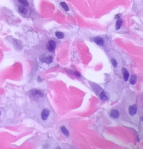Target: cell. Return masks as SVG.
<instances>
[{
  "instance_id": "obj_4",
  "label": "cell",
  "mask_w": 143,
  "mask_h": 149,
  "mask_svg": "<svg viewBox=\"0 0 143 149\" xmlns=\"http://www.w3.org/2000/svg\"><path fill=\"white\" fill-rule=\"evenodd\" d=\"M137 111V107L135 105H131L128 108V112L131 116H134L136 113Z\"/></svg>"
},
{
  "instance_id": "obj_17",
  "label": "cell",
  "mask_w": 143,
  "mask_h": 149,
  "mask_svg": "<svg viewBox=\"0 0 143 149\" xmlns=\"http://www.w3.org/2000/svg\"><path fill=\"white\" fill-rule=\"evenodd\" d=\"M111 63H112V64H113V67H115V68H116V67H117V63L116 60L115 59H111Z\"/></svg>"
},
{
  "instance_id": "obj_19",
  "label": "cell",
  "mask_w": 143,
  "mask_h": 149,
  "mask_svg": "<svg viewBox=\"0 0 143 149\" xmlns=\"http://www.w3.org/2000/svg\"><path fill=\"white\" fill-rule=\"evenodd\" d=\"M0 114H1V111H0Z\"/></svg>"
},
{
  "instance_id": "obj_5",
  "label": "cell",
  "mask_w": 143,
  "mask_h": 149,
  "mask_svg": "<svg viewBox=\"0 0 143 149\" xmlns=\"http://www.w3.org/2000/svg\"><path fill=\"white\" fill-rule=\"evenodd\" d=\"M40 60L41 61H43V62L46 63V64H49L50 63L53 62V57L49 56V57H46L41 58Z\"/></svg>"
},
{
  "instance_id": "obj_13",
  "label": "cell",
  "mask_w": 143,
  "mask_h": 149,
  "mask_svg": "<svg viewBox=\"0 0 143 149\" xmlns=\"http://www.w3.org/2000/svg\"><path fill=\"white\" fill-rule=\"evenodd\" d=\"M60 5L61 6V7H63V8L66 11H68L69 10V8L67 5V3L66 2H61L60 3Z\"/></svg>"
},
{
  "instance_id": "obj_10",
  "label": "cell",
  "mask_w": 143,
  "mask_h": 149,
  "mask_svg": "<svg viewBox=\"0 0 143 149\" xmlns=\"http://www.w3.org/2000/svg\"><path fill=\"white\" fill-rule=\"evenodd\" d=\"M19 10L21 13L23 14H27V9L24 6H22V5H20L19 6Z\"/></svg>"
},
{
  "instance_id": "obj_7",
  "label": "cell",
  "mask_w": 143,
  "mask_h": 149,
  "mask_svg": "<svg viewBox=\"0 0 143 149\" xmlns=\"http://www.w3.org/2000/svg\"><path fill=\"white\" fill-rule=\"evenodd\" d=\"M122 72L123 73V75H124V81H127L128 79V77H129V73H128V70L126 68H123L122 69Z\"/></svg>"
},
{
  "instance_id": "obj_14",
  "label": "cell",
  "mask_w": 143,
  "mask_h": 149,
  "mask_svg": "<svg viewBox=\"0 0 143 149\" xmlns=\"http://www.w3.org/2000/svg\"><path fill=\"white\" fill-rule=\"evenodd\" d=\"M100 97H101V98L103 99V100H107L108 99L107 96L106 95L105 92H104V91H103V92L101 93Z\"/></svg>"
},
{
  "instance_id": "obj_6",
  "label": "cell",
  "mask_w": 143,
  "mask_h": 149,
  "mask_svg": "<svg viewBox=\"0 0 143 149\" xmlns=\"http://www.w3.org/2000/svg\"><path fill=\"white\" fill-rule=\"evenodd\" d=\"M95 42L97 44V45H100V46H103L104 45V41L102 38L100 37H96L94 39Z\"/></svg>"
},
{
  "instance_id": "obj_15",
  "label": "cell",
  "mask_w": 143,
  "mask_h": 149,
  "mask_svg": "<svg viewBox=\"0 0 143 149\" xmlns=\"http://www.w3.org/2000/svg\"><path fill=\"white\" fill-rule=\"evenodd\" d=\"M55 36H56V37L58 38V39H63V38L64 37V34H63L62 33V32H59V31L56 32V33H55Z\"/></svg>"
},
{
  "instance_id": "obj_11",
  "label": "cell",
  "mask_w": 143,
  "mask_h": 149,
  "mask_svg": "<svg viewBox=\"0 0 143 149\" xmlns=\"http://www.w3.org/2000/svg\"><path fill=\"white\" fill-rule=\"evenodd\" d=\"M122 21L121 20H118L117 21L116 23V25H115V28L116 30H119V29H120L121 25H122Z\"/></svg>"
},
{
  "instance_id": "obj_2",
  "label": "cell",
  "mask_w": 143,
  "mask_h": 149,
  "mask_svg": "<svg viewBox=\"0 0 143 149\" xmlns=\"http://www.w3.org/2000/svg\"><path fill=\"white\" fill-rule=\"evenodd\" d=\"M31 94L33 97H43L44 96L43 93L40 90L34 89L31 91Z\"/></svg>"
},
{
  "instance_id": "obj_18",
  "label": "cell",
  "mask_w": 143,
  "mask_h": 149,
  "mask_svg": "<svg viewBox=\"0 0 143 149\" xmlns=\"http://www.w3.org/2000/svg\"><path fill=\"white\" fill-rule=\"evenodd\" d=\"M115 18H116V19H119V14L118 15H116L115 16Z\"/></svg>"
},
{
  "instance_id": "obj_9",
  "label": "cell",
  "mask_w": 143,
  "mask_h": 149,
  "mask_svg": "<svg viewBox=\"0 0 143 149\" xmlns=\"http://www.w3.org/2000/svg\"><path fill=\"white\" fill-rule=\"evenodd\" d=\"M136 81H137L136 76V75H135V74H133V75L131 76V77H130V84L132 85L135 84L136 82Z\"/></svg>"
},
{
  "instance_id": "obj_12",
  "label": "cell",
  "mask_w": 143,
  "mask_h": 149,
  "mask_svg": "<svg viewBox=\"0 0 143 149\" xmlns=\"http://www.w3.org/2000/svg\"><path fill=\"white\" fill-rule=\"evenodd\" d=\"M60 130L61 131V132H62L63 134H64L66 136H69V132L67 129L66 127H65L64 126H61L60 127Z\"/></svg>"
},
{
  "instance_id": "obj_3",
  "label": "cell",
  "mask_w": 143,
  "mask_h": 149,
  "mask_svg": "<svg viewBox=\"0 0 143 149\" xmlns=\"http://www.w3.org/2000/svg\"><path fill=\"white\" fill-rule=\"evenodd\" d=\"M49 115V111L46 110V109H45V110H43V112H41V119L44 121L46 120V119H48Z\"/></svg>"
},
{
  "instance_id": "obj_1",
  "label": "cell",
  "mask_w": 143,
  "mask_h": 149,
  "mask_svg": "<svg viewBox=\"0 0 143 149\" xmlns=\"http://www.w3.org/2000/svg\"><path fill=\"white\" fill-rule=\"evenodd\" d=\"M56 47V43L54 40H50L49 41L46 45V48L48 51L50 52H53L55 50Z\"/></svg>"
},
{
  "instance_id": "obj_16",
  "label": "cell",
  "mask_w": 143,
  "mask_h": 149,
  "mask_svg": "<svg viewBox=\"0 0 143 149\" xmlns=\"http://www.w3.org/2000/svg\"><path fill=\"white\" fill-rule=\"evenodd\" d=\"M19 1L21 3H22V4L23 5V6H28L29 5V3L26 0H19Z\"/></svg>"
},
{
  "instance_id": "obj_8",
  "label": "cell",
  "mask_w": 143,
  "mask_h": 149,
  "mask_svg": "<svg viewBox=\"0 0 143 149\" xmlns=\"http://www.w3.org/2000/svg\"><path fill=\"white\" fill-rule=\"evenodd\" d=\"M120 116V113H119V111L117 110H112L111 113H110V116L111 117L114 118V119H116V118H118Z\"/></svg>"
}]
</instances>
